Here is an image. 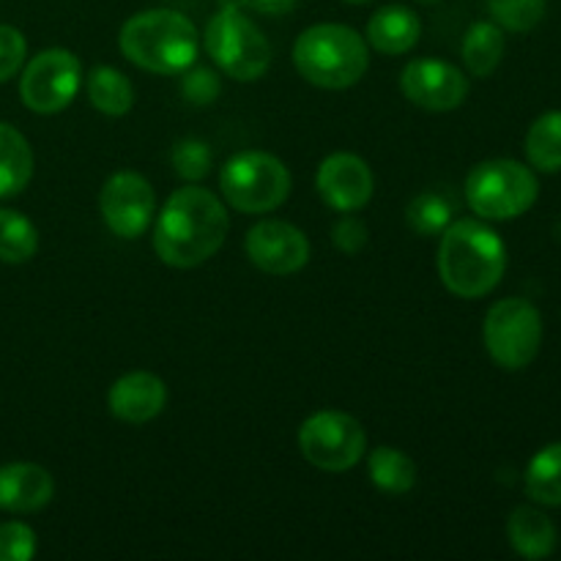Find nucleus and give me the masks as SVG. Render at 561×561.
<instances>
[{
	"label": "nucleus",
	"mask_w": 561,
	"mask_h": 561,
	"mask_svg": "<svg viewBox=\"0 0 561 561\" xmlns=\"http://www.w3.org/2000/svg\"><path fill=\"white\" fill-rule=\"evenodd\" d=\"M299 449L307 463L316 469L340 474V471L354 469L365 458V427L345 411H318L301 422Z\"/></svg>",
	"instance_id": "obj_9"
},
{
	"label": "nucleus",
	"mask_w": 561,
	"mask_h": 561,
	"mask_svg": "<svg viewBox=\"0 0 561 561\" xmlns=\"http://www.w3.org/2000/svg\"><path fill=\"white\" fill-rule=\"evenodd\" d=\"M206 53L228 77L255 82L272 66V44L241 9L222 5L206 25Z\"/></svg>",
	"instance_id": "obj_5"
},
{
	"label": "nucleus",
	"mask_w": 561,
	"mask_h": 561,
	"mask_svg": "<svg viewBox=\"0 0 561 561\" xmlns=\"http://www.w3.org/2000/svg\"><path fill=\"white\" fill-rule=\"evenodd\" d=\"M485 348L504 370H524L537 359L542 345V316L531 301L510 296L488 310Z\"/></svg>",
	"instance_id": "obj_8"
},
{
	"label": "nucleus",
	"mask_w": 561,
	"mask_h": 561,
	"mask_svg": "<svg viewBox=\"0 0 561 561\" xmlns=\"http://www.w3.org/2000/svg\"><path fill=\"white\" fill-rule=\"evenodd\" d=\"M332 241L340 252L345 255H356V252L365 250L367 244V228L354 217H343L332 230Z\"/></svg>",
	"instance_id": "obj_32"
},
{
	"label": "nucleus",
	"mask_w": 561,
	"mask_h": 561,
	"mask_svg": "<svg viewBox=\"0 0 561 561\" xmlns=\"http://www.w3.org/2000/svg\"><path fill=\"white\" fill-rule=\"evenodd\" d=\"M38 250V230L25 214L0 208V261L27 263Z\"/></svg>",
	"instance_id": "obj_25"
},
{
	"label": "nucleus",
	"mask_w": 561,
	"mask_h": 561,
	"mask_svg": "<svg viewBox=\"0 0 561 561\" xmlns=\"http://www.w3.org/2000/svg\"><path fill=\"white\" fill-rule=\"evenodd\" d=\"M250 5L266 16H277V14H288V11H294L296 0H250Z\"/></svg>",
	"instance_id": "obj_33"
},
{
	"label": "nucleus",
	"mask_w": 561,
	"mask_h": 561,
	"mask_svg": "<svg viewBox=\"0 0 561 561\" xmlns=\"http://www.w3.org/2000/svg\"><path fill=\"white\" fill-rule=\"evenodd\" d=\"M526 157L540 173L561 170V110L542 113L526 131Z\"/></svg>",
	"instance_id": "obj_24"
},
{
	"label": "nucleus",
	"mask_w": 561,
	"mask_h": 561,
	"mask_svg": "<svg viewBox=\"0 0 561 561\" xmlns=\"http://www.w3.org/2000/svg\"><path fill=\"white\" fill-rule=\"evenodd\" d=\"M164 403H168V387H164L162 378L146 370L126 373L107 392V405L113 416L121 422H129V425L157 420Z\"/></svg>",
	"instance_id": "obj_15"
},
{
	"label": "nucleus",
	"mask_w": 561,
	"mask_h": 561,
	"mask_svg": "<svg viewBox=\"0 0 561 561\" xmlns=\"http://www.w3.org/2000/svg\"><path fill=\"white\" fill-rule=\"evenodd\" d=\"M55 493V480L36 463L0 466V510L5 513H36L47 507Z\"/></svg>",
	"instance_id": "obj_16"
},
{
	"label": "nucleus",
	"mask_w": 561,
	"mask_h": 561,
	"mask_svg": "<svg viewBox=\"0 0 561 561\" xmlns=\"http://www.w3.org/2000/svg\"><path fill=\"white\" fill-rule=\"evenodd\" d=\"M548 9V0H488L493 22L502 31L529 33L542 22Z\"/></svg>",
	"instance_id": "obj_27"
},
{
	"label": "nucleus",
	"mask_w": 561,
	"mask_h": 561,
	"mask_svg": "<svg viewBox=\"0 0 561 561\" xmlns=\"http://www.w3.org/2000/svg\"><path fill=\"white\" fill-rule=\"evenodd\" d=\"M99 211L110 233L118 239H140L157 211L151 184L131 170L113 173L104 181L102 195H99Z\"/></svg>",
	"instance_id": "obj_11"
},
{
	"label": "nucleus",
	"mask_w": 561,
	"mask_h": 561,
	"mask_svg": "<svg viewBox=\"0 0 561 561\" xmlns=\"http://www.w3.org/2000/svg\"><path fill=\"white\" fill-rule=\"evenodd\" d=\"M416 3H422V5H433V3H442V0H416Z\"/></svg>",
	"instance_id": "obj_35"
},
{
	"label": "nucleus",
	"mask_w": 561,
	"mask_h": 561,
	"mask_svg": "<svg viewBox=\"0 0 561 561\" xmlns=\"http://www.w3.org/2000/svg\"><path fill=\"white\" fill-rule=\"evenodd\" d=\"M504 58V33L496 22H474L463 38V64L474 77H491Z\"/></svg>",
	"instance_id": "obj_23"
},
{
	"label": "nucleus",
	"mask_w": 561,
	"mask_h": 561,
	"mask_svg": "<svg viewBox=\"0 0 561 561\" xmlns=\"http://www.w3.org/2000/svg\"><path fill=\"white\" fill-rule=\"evenodd\" d=\"M225 201L241 214H266L290 195V173L283 159L266 151H241L219 173Z\"/></svg>",
	"instance_id": "obj_7"
},
{
	"label": "nucleus",
	"mask_w": 561,
	"mask_h": 561,
	"mask_svg": "<svg viewBox=\"0 0 561 561\" xmlns=\"http://www.w3.org/2000/svg\"><path fill=\"white\" fill-rule=\"evenodd\" d=\"M422 36V22L405 5H383L367 22V42L383 55H405L416 47Z\"/></svg>",
	"instance_id": "obj_17"
},
{
	"label": "nucleus",
	"mask_w": 561,
	"mask_h": 561,
	"mask_svg": "<svg viewBox=\"0 0 561 561\" xmlns=\"http://www.w3.org/2000/svg\"><path fill=\"white\" fill-rule=\"evenodd\" d=\"M526 493L542 507H561V444H548L526 466Z\"/></svg>",
	"instance_id": "obj_20"
},
{
	"label": "nucleus",
	"mask_w": 561,
	"mask_h": 561,
	"mask_svg": "<svg viewBox=\"0 0 561 561\" xmlns=\"http://www.w3.org/2000/svg\"><path fill=\"white\" fill-rule=\"evenodd\" d=\"M222 5H233V9H244V5H250V0H222Z\"/></svg>",
	"instance_id": "obj_34"
},
{
	"label": "nucleus",
	"mask_w": 561,
	"mask_h": 561,
	"mask_svg": "<svg viewBox=\"0 0 561 561\" xmlns=\"http://www.w3.org/2000/svg\"><path fill=\"white\" fill-rule=\"evenodd\" d=\"M294 66L310 85L343 91L356 85L370 66L367 42L348 25L321 22L296 38Z\"/></svg>",
	"instance_id": "obj_4"
},
{
	"label": "nucleus",
	"mask_w": 561,
	"mask_h": 561,
	"mask_svg": "<svg viewBox=\"0 0 561 561\" xmlns=\"http://www.w3.org/2000/svg\"><path fill=\"white\" fill-rule=\"evenodd\" d=\"M345 3H354V5H362V3H370V0H345Z\"/></svg>",
	"instance_id": "obj_36"
},
{
	"label": "nucleus",
	"mask_w": 561,
	"mask_h": 561,
	"mask_svg": "<svg viewBox=\"0 0 561 561\" xmlns=\"http://www.w3.org/2000/svg\"><path fill=\"white\" fill-rule=\"evenodd\" d=\"M82 85V64L69 49H44L25 66L20 80V96L27 110L53 115L75 102Z\"/></svg>",
	"instance_id": "obj_10"
},
{
	"label": "nucleus",
	"mask_w": 561,
	"mask_h": 561,
	"mask_svg": "<svg viewBox=\"0 0 561 561\" xmlns=\"http://www.w3.org/2000/svg\"><path fill=\"white\" fill-rule=\"evenodd\" d=\"M27 55L25 36L16 27L0 25V82H9L22 69Z\"/></svg>",
	"instance_id": "obj_31"
},
{
	"label": "nucleus",
	"mask_w": 561,
	"mask_h": 561,
	"mask_svg": "<svg viewBox=\"0 0 561 561\" xmlns=\"http://www.w3.org/2000/svg\"><path fill=\"white\" fill-rule=\"evenodd\" d=\"M400 88L411 104L431 113H449L469 96V80L463 71L436 58H416L405 64Z\"/></svg>",
	"instance_id": "obj_12"
},
{
	"label": "nucleus",
	"mask_w": 561,
	"mask_h": 561,
	"mask_svg": "<svg viewBox=\"0 0 561 561\" xmlns=\"http://www.w3.org/2000/svg\"><path fill=\"white\" fill-rule=\"evenodd\" d=\"M118 47L140 69L181 75L197 58V31L181 11L148 9L124 22Z\"/></svg>",
	"instance_id": "obj_3"
},
{
	"label": "nucleus",
	"mask_w": 561,
	"mask_h": 561,
	"mask_svg": "<svg viewBox=\"0 0 561 561\" xmlns=\"http://www.w3.org/2000/svg\"><path fill=\"white\" fill-rule=\"evenodd\" d=\"M540 195L531 168L515 159H488L466 179V201L482 219H515L529 211Z\"/></svg>",
	"instance_id": "obj_6"
},
{
	"label": "nucleus",
	"mask_w": 561,
	"mask_h": 561,
	"mask_svg": "<svg viewBox=\"0 0 561 561\" xmlns=\"http://www.w3.org/2000/svg\"><path fill=\"white\" fill-rule=\"evenodd\" d=\"M33 151L20 129L0 121V197H14L31 184Z\"/></svg>",
	"instance_id": "obj_19"
},
{
	"label": "nucleus",
	"mask_w": 561,
	"mask_h": 561,
	"mask_svg": "<svg viewBox=\"0 0 561 561\" xmlns=\"http://www.w3.org/2000/svg\"><path fill=\"white\" fill-rule=\"evenodd\" d=\"M318 195L340 214L359 211L373 197V170L356 153H332L321 162L316 175Z\"/></svg>",
	"instance_id": "obj_14"
},
{
	"label": "nucleus",
	"mask_w": 561,
	"mask_h": 561,
	"mask_svg": "<svg viewBox=\"0 0 561 561\" xmlns=\"http://www.w3.org/2000/svg\"><path fill=\"white\" fill-rule=\"evenodd\" d=\"M247 255L261 272L288 277L310 261V241L296 225L283 219H263L247 233Z\"/></svg>",
	"instance_id": "obj_13"
},
{
	"label": "nucleus",
	"mask_w": 561,
	"mask_h": 561,
	"mask_svg": "<svg viewBox=\"0 0 561 561\" xmlns=\"http://www.w3.org/2000/svg\"><path fill=\"white\" fill-rule=\"evenodd\" d=\"M507 537L515 553L531 561L551 557L559 542V531L553 520L542 510L535 507L513 510L507 520Z\"/></svg>",
	"instance_id": "obj_18"
},
{
	"label": "nucleus",
	"mask_w": 561,
	"mask_h": 561,
	"mask_svg": "<svg viewBox=\"0 0 561 561\" xmlns=\"http://www.w3.org/2000/svg\"><path fill=\"white\" fill-rule=\"evenodd\" d=\"M170 162H173L175 173L184 181H201L211 170V148H208V142L192 140L190 137V140H181L173 148Z\"/></svg>",
	"instance_id": "obj_28"
},
{
	"label": "nucleus",
	"mask_w": 561,
	"mask_h": 561,
	"mask_svg": "<svg viewBox=\"0 0 561 561\" xmlns=\"http://www.w3.org/2000/svg\"><path fill=\"white\" fill-rule=\"evenodd\" d=\"M85 91L93 107L104 115H113V118L126 115L135 104V88L126 80V75H121L113 66H96L88 75Z\"/></svg>",
	"instance_id": "obj_22"
},
{
	"label": "nucleus",
	"mask_w": 561,
	"mask_h": 561,
	"mask_svg": "<svg viewBox=\"0 0 561 561\" xmlns=\"http://www.w3.org/2000/svg\"><path fill=\"white\" fill-rule=\"evenodd\" d=\"M230 219L222 201L203 186H181L164 201L153 228V250L173 268H195L219 252Z\"/></svg>",
	"instance_id": "obj_1"
},
{
	"label": "nucleus",
	"mask_w": 561,
	"mask_h": 561,
	"mask_svg": "<svg viewBox=\"0 0 561 561\" xmlns=\"http://www.w3.org/2000/svg\"><path fill=\"white\" fill-rule=\"evenodd\" d=\"M219 91H222V82H219L217 71L206 69V66H190V69H184L181 93H184V99L190 104L206 107V104L217 102Z\"/></svg>",
	"instance_id": "obj_29"
},
{
	"label": "nucleus",
	"mask_w": 561,
	"mask_h": 561,
	"mask_svg": "<svg viewBox=\"0 0 561 561\" xmlns=\"http://www.w3.org/2000/svg\"><path fill=\"white\" fill-rule=\"evenodd\" d=\"M455 217V206L449 201V195L438 190H427L422 195H416L411 201L405 219H409V228L420 236H438L449 228Z\"/></svg>",
	"instance_id": "obj_26"
},
{
	"label": "nucleus",
	"mask_w": 561,
	"mask_h": 561,
	"mask_svg": "<svg viewBox=\"0 0 561 561\" xmlns=\"http://www.w3.org/2000/svg\"><path fill=\"white\" fill-rule=\"evenodd\" d=\"M367 471H370L373 485L389 496H403L416 482L414 460L403 449L394 447L373 449L370 458H367Z\"/></svg>",
	"instance_id": "obj_21"
},
{
	"label": "nucleus",
	"mask_w": 561,
	"mask_h": 561,
	"mask_svg": "<svg viewBox=\"0 0 561 561\" xmlns=\"http://www.w3.org/2000/svg\"><path fill=\"white\" fill-rule=\"evenodd\" d=\"M36 553V531L20 520L0 526V561H31Z\"/></svg>",
	"instance_id": "obj_30"
},
{
	"label": "nucleus",
	"mask_w": 561,
	"mask_h": 561,
	"mask_svg": "<svg viewBox=\"0 0 561 561\" xmlns=\"http://www.w3.org/2000/svg\"><path fill=\"white\" fill-rule=\"evenodd\" d=\"M507 268V247L502 236L480 219H453L442 233L438 274L449 294L460 299H482L491 294Z\"/></svg>",
	"instance_id": "obj_2"
}]
</instances>
